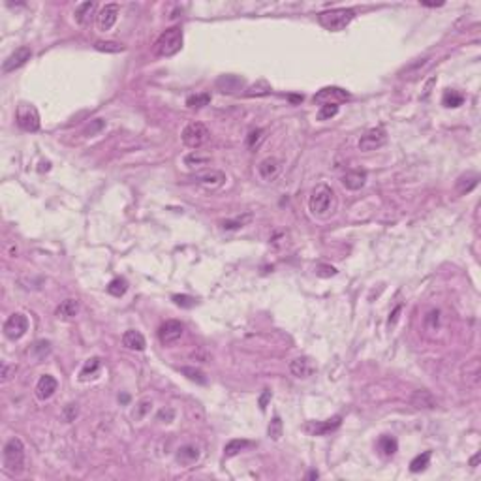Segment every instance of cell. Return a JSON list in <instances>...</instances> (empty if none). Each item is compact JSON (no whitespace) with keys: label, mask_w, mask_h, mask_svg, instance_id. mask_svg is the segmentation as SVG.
Returning a JSON list of instances; mask_svg holds the SVG:
<instances>
[{"label":"cell","mask_w":481,"mask_h":481,"mask_svg":"<svg viewBox=\"0 0 481 481\" xmlns=\"http://www.w3.org/2000/svg\"><path fill=\"white\" fill-rule=\"evenodd\" d=\"M185 162H186V166H203V164H207L209 162V158L207 156H198L196 153L194 155H188L185 158Z\"/></svg>","instance_id":"obj_43"},{"label":"cell","mask_w":481,"mask_h":481,"mask_svg":"<svg viewBox=\"0 0 481 481\" xmlns=\"http://www.w3.org/2000/svg\"><path fill=\"white\" fill-rule=\"evenodd\" d=\"M199 457H201V451H199L198 445L186 444V445H183V447L177 449L175 459H177V463L183 464V466H192V464L198 463Z\"/></svg>","instance_id":"obj_18"},{"label":"cell","mask_w":481,"mask_h":481,"mask_svg":"<svg viewBox=\"0 0 481 481\" xmlns=\"http://www.w3.org/2000/svg\"><path fill=\"white\" fill-rule=\"evenodd\" d=\"M56 389H58L56 378H53L51 374H43L36 383V397L40 401H49L56 393Z\"/></svg>","instance_id":"obj_17"},{"label":"cell","mask_w":481,"mask_h":481,"mask_svg":"<svg viewBox=\"0 0 481 481\" xmlns=\"http://www.w3.org/2000/svg\"><path fill=\"white\" fill-rule=\"evenodd\" d=\"M350 98V94L346 93V91H342V88H339V86H325V88H321L320 93L314 96V102H318V104H339V102H342V100H348Z\"/></svg>","instance_id":"obj_14"},{"label":"cell","mask_w":481,"mask_h":481,"mask_svg":"<svg viewBox=\"0 0 481 481\" xmlns=\"http://www.w3.org/2000/svg\"><path fill=\"white\" fill-rule=\"evenodd\" d=\"M463 102L464 96L461 93H457V91H445L444 98H442V104L445 107H459V105H463Z\"/></svg>","instance_id":"obj_34"},{"label":"cell","mask_w":481,"mask_h":481,"mask_svg":"<svg viewBox=\"0 0 481 481\" xmlns=\"http://www.w3.org/2000/svg\"><path fill=\"white\" fill-rule=\"evenodd\" d=\"M118 399H121L123 402H128V395H123V397H118Z\"/></svg>","instance_id":"obj_55"},{"label":"cell","mask_w":481,"mask_h":481,"mask_svg":"<svg viewBox=\"0 0 481 481\" xmlns=\"http://www.w3.org/2000/svg\"><path fill=\"white\" fill-rule=\"evenodd\" d=\"M183 333H185V327H183L181 321L167 320L164 321L160 325V329H158V339H160V342L164 346H171L183 337Z\"/></svg>","instance_id":"obj_9"},{"label":"cell","mask_w":481,"mask_h":481,"mask_svg":"<svg viewBox=\"0 0 481 481\" xmlns=\"http://www.w3.org/2000/svg\"><path fill=\"white\" fill-rule=\"evenodd\" d=\"M250 442L248 440H240V438H235V440H229L228 444H226V447H224V455L226 457H235L239 455L243 449H247V447H250Z\"/></svg>","instance_id":"obj_26"},{"label":"cell","mask_w":481,"mask_h":481,"mask_svg":"<svg viewBox=\"0 0 481 481\" xmlns=\"http://www.w3.org/2000/svg\"><path fill=\"white\" fill-rule=\"evenodd\" d=\"M340 423H342V417H340V415H335V417H331V419H327V421H310V423H307L305 431L309 432V434H312V436H323L327 432L339 429Z\"/></svg>","instance_id":"obj_13"},{"label":"cell","mask_w":481,"mask_h":481,"mask_svg":"<svg viewBox=\"0 0 481 481\" xmlns=\"http://www.w3.org/2000/svg\"><path fill=\"white\" fill-rule=\"evenodd\" d=\"M316 275H318V277H335V275H337V269H335L333 265H323V263H320V265L316 267Z\"/></svg>","instance_id":"obj_44"},{"label":"cell","mask_w":481,"mask_h":481,"mask_svg":"<svg viewBox=\"0 0 481 481\" xmlns=\"http://www.w3.org/2000/svg\"><path fill=\"white\" fill-rule=\"evenodd\" d=\"M367 183V173L365 171H350L342 177V186L348 190H361Z\"/></svg>","instance_id":"obj_21"},{"label":"cell","mask_w":481,"mask_h":481,"mask_svg":"<svg viewBox=\"0 0 481 481\" xmlns=\"http://www.w3.org/2000/svg\"><path fill=\"white\" fill-rule=\"evenodd\" d=\"M151 406H153V402H151V401H141V402H139V406H137V410L134 412V417H136V419H141V417H145V413L151 410Z\"/></svg>","instance_id":"obj_45"},{"label":"cell","mask_w":481,"mask_h":481,"mask_svg":"<svg viewBox=\"0 0 481 481\" xmlns=\"http://www.w3.org/2000/svg\"><path fill=\"white\" fill-rule=\"evenodd\" d=\"M378 447H380V451H382L385 457H391L397 453L399 444H397V440L393 438V436H382V438L378 440Z\"/></svg>","instance_id":"obj_30"},{"label":"cell","mask_w":481,"mask_h":481,"mask_svg":"<svg viewBox=\"0 0 481 481\" xmlns=\"http://www.w3.org/2000/svg\"><path fill=\"white\" fill-rule=\"evenodd\" d=\"M410 402H412L415 408H423V410H432V408L438 406V401H436L434 395H432L431 391H427V389L415 391L412 395V399H410Z\"/></svg>","instance_id":"obj_20"},{"label":"cell","mask_w":481,"mask_h":481,"mask_svg":"<svg viewBox=\"0 0 481 481\" xmlns=\"http://www.w3.org/2000/svg\"><path fill=\"white\" fill-rule=\"evenodd\" d=\"M280 171H282V164H280V160L278 158H275V156H271V158H265V160L259 162L258 166V175L261 181H265V183H271V181H275L280 175Z\"/></svg>","instance_id":"obj_12"},{"label":"cell","mask_w":481,"mask_h":481,"mask_svg":"<svg viewBox=\"0 0 481 481\" xmlns=\"http://www.w3.org/2000/svg\"><path fill=\"white\" fill-rule=\"evenodd\" d=\"M26 331H28V318L21 312L12 314L4 323V335L10 340H19Z\"/></svg>","instance_id":"obj_8"},{"label":"cell","mask_w":481,"mask_h":481,"mask_svg":"<svg viewBox=\"0 0 481 481\" xmlns=\"http://www.w3.org/2000/svg\"><path fill=\"white\" fill-rule=\"evenodd\" d=\"M104 126H105L104 121H102V118H96V121H94V124H93V126H88V130H86L85 134H86V136H94V134H96V132H100V130L104 128Z\"/></svg>","instance_id":"obj_47"},{"label":"cell","mask_w":481,"mask_h":481,"mask_svg":"<svg viewBox=\"0 0 481 481\" xmlns=\"http://www.w3.org/2000/svg\"><path fill=\"white\" fill-rule=\"evenodd\" d=\"M282 419L280 417H275V419L269 423V429H267V434H269V438L273 440H280V436H282Z\"/></svg>","instance_id":"obj_39"},{"label":"cell","mask_w":481,"mask_h":481,"mask_svg":"<svg viewBox=\"0 0 481 481\" xmlns=\"http://www.w3.org/2000/svg\"><path fill=\"white\" fill-rule=\"evenodd\" d=\"M216 86L222 93H235V91L243 88V79L237 77V75H222L220 79L216 81Z\"/></svg>","instance_id":"obj_25"},{"label":"cell","mask_w":481,"mask_h":481,"mask_svg":"<svg viewBox=\"0 0 481 481\" xmlns=\"http://www.w3.org/2000/svg\"><path fill=\"white\" fill-rule=\"evenodd\" d=\"M337 113H339V104H323L318 111V118L327 121V118H333Z\"/></svg>","instance_id":"obj_38"},{"label":"cell","mask_w":481,"mask_h":481,"mask_svg":"<svg viewBox=\"0 0 481 481\" xmlns=\"http://www.w3.org/2000/svg\"><path fill=\"white\" fill-rule=\"evenodd\" d=\"M477 181H479L477 175H472V177H461V179L457 181V190H459V194H466V192H470L472 188H475V186H477Z\"/></svg>","instance_id":"obj_35"},{"label":"cell","mask_w":481,"mask_h":481,"mask_svg":"<svg viewBox=\"0 0 481 481\" xmlns=\"http://www.w3.org/2000/svg\"><path fill=\"white\" fill-rule=\"evenodd\" d=\"M477 461H479V455L472 457V461H470V464H472V466H477Z\"/></svg>","instance_id":"obj_53"},{"label":"cell","mask_w":481,"mask_h":481,"mask_svg":"<svg viewBox=\"0 0 481 481\" xmlns=\"http://www.w3.org/2000/svg\"><path fill=\"white\" fill-rule=\"evenodd\" d=\"M118 13H121L118 4H105V6L100 10L98 15H96V25H98L100 31L102 32L111 31L113 26H115V23H117Z\"/></svg>","instance_id":"obj_10"},{"label":"cell","mask_w":481,"mask_h":481,"mask_svg":"<svg viewBox=\"0 0 481 481\" xmlns=\"http://www.w3.org/2000/svg\"><path fill=\"white\" fill-rule=\"evenodd\" d=\"M429 461H431V451H423L421 455H417L415 459H413L412 463H410V470H412L413 474H417V472H423V470L429 466Z\"/></svg>","instance_id":"obj_32"},{"label":"cell","mask_w":481,"mask_h":481,"mask_svg":"<svg viewBox=\"0 0 481 481\" xmlns=\"http://www.w3.org/2000/svg\"><path fill=\"white\" fill-rule=\"evenodd\" d=\"M19 128L25 132H38L40 130V113L32 104H19L15 113Z\"/></svg>","instance_id":"obj_6"},{"label":"cell","mask_w":481,"mask_h":481,"mask_svg":"<svg viewBox=\"0 0 481 481\" xmlns=\"http://www.w3.org/2000/svg\"><path fill=\"white\" fill-rule=\"evenodd\" d=\"M438 325H440V312L438 310H431L425 318V327L427 329H431V331H436Z\"/></svg>","instance_id":"obj_41"},{"label":"cell","mask_w":481,"mask_h":481,"mask_svg":"<svg viewBox=\"0 0 481 481\" xmlns=\"http://www.w3.org/2000/svg\"><path fill=\"white\" fill-rule=\"evenodd\" d=\"M194 183H198L205 188H220L226 183V175L222 171L209 169V171H201L198 175H194Z\"/></svg>","instance_id":"obj_16"},{"label":"cell","mask_w":481,"mask_h":481,"mask_svg":"<svg viewBox=\"0 0 481 481\" xmlns=\"http://www.w3.org/2000/svg\"><path fill=\"white\" fill-rule=\"evenodd\" d=\"M173 417H175V412L171 408H164V410L158 412V421H162V423H171Z\"/></svg>","instance_id":"obj_46"},{"label":"cell","mask_w":481,"mask_h":481,"mask_svg":"<svg viewBox=\"0 0 481 481\" xmlns=\"http://www.w3.org/2000/svg\"><path fill=\"white\" fill-rule=\"evenodd\" d=\"M12 370H15V367H8L6 363H2V382H8L10 380V374H12Z\"/></svg>","instance_id":"obj_50"},{"label":"cell","mask_w":481,"mask_h":481,"mask_svg":"<svg viewBox=\"0 0 481 481\" xmlns=\"http://www.w3.org/2000/svg\"><path fill=\"white\" fill-rule=\"evenodd\" d=\"M309 479H318V472H310Z\"/></svg>","instance_id":"obj_54"},{"label":"cell","mask_w":481,"mask_h":481,"mask_svg":"<svg viewBox=\"0 0 481 481\" xmlns=\"http://www.w3.org/2000/svg\"><path fill=\"white\" fill-rule=\"evenodd\" d=\"M290 372L299 380H307L316 372V365L310 357H295L290 363Z\"/></svg>","instance_id":"obj_15"},{"label":"cell","mask_w":481,"mask_h":481,"mask_svg":"<svg viewBox=\"0 0 481 481\" xmlns=\"http://www.w3.org/2000/svg\"><path fill=\"white\" fill-rule=\"evenodd\" d=\"M31 56H32L31 47H19V49L13 51L12 55H10L6 61H4V64H2V72H4V74L15 72L17 68L25 66L26 62L31 61Z\"/></svg>","instance_id":"obj_11"},{"label":"cell","mask_w":481,"mask_h":481,"mask_svg":"<svg viewBox=\"0 0 481 481\" xmlns=\"http://www.w3.org/2000/svg\"><path fill=\"white\" fill-rule=\"evenodd\" d=\"M401 310H402V307H397L395 312H393V314H391V318H389V325H393V323H395L397 318H399V314H401Z\"/></svg>","instance_id":"obj_51"},{"label":"cell","mask_w":481,"mask_h":481,"mask_svg":"<svg viewBox=\"0 0 481 481\" xmlns=\"http://www.w3.org/2000/svg\"><path fill=\"white\" fill-rule=\"evenodd\" d=\"M94 10H96V4H94V2H83V4H79L74 12L75 23H77V25H86V23L91 21V17H93Z\"/></svg>","instance_id":"obj_24"},{"label":"cell","mask_w":481,"mask_h":481,"mask_svg":"<svg viewBox=\"0 0 481 481\" xmlns=\"http://www.w3.org/2000/svg\"><path fill=\"white\" fill-rule=\"evenodd\" d=\"M181 372H183V374H185L188 380L199 383V385H205V383H207V376H205L203 370L194 369V367H183V369H181Z\"/></svg>","instance_id":"obj_31"},{"label":"cell","mask_w":481,"mask_h":481,"mask_svg":"<svg viewBox=\"0 0 481 481\" xmlns=\"http://www.w3.org/2000/svg\"><path fill=\"white\" fill-rule=\"evenodd\" d=\"M271 91L273 88L267 81H258L247 88V96H267V94H271Z\"/></svg>","instance_id":"obj_33"},{"label":"cell","mask_w":481,"mask_h":481,"mask_svg":"<svg viewBox=\"0 0 481 481\" xmlns=\"http://www.w3.org/2000/svg\"><path fill=\"white\" fill-rule=\"evenodd\" d=\"M64 415H66L68 421H74L75 415H77V406H75V404H68V406L64 408Z\"/></svg>","instance_id":"obj_48"},{"label":"cell","mask_w":481,"mask_h":481,"mask_svg":"<svg viewBox=\"0 0 481 481\" xmlns=\"http://www.w3.org/2000/svg\"><path fill=\"white\" fill-rule=\"evenodd\" d=\"M126 290H128V282H126V278H113L111 282H109V286H107V293L113 297H123L124 293H126Z\"/></svg>","instance_id":"obj_29"},{"label":"cell","mask_w":481,"mask_h":481,"mask_svg":"<svg viewBox=\"0 0 481 481\" xmlns=\"http://www.w3.org/2000/svg\"><path fill=\"white\" fill-rule=\"evenodd\" d=\"M173 301H175V305L181 307V309H192V307L196 305V299L190 295H173Z\"/></svg>","instance_id":"obj_42"},{"label":"cell","mask_w":481,"mask_h":481,"mask_svg":"<svg viewBox=\"0 0 481 481\" xmlns=\"http://www.w3.org/2000/svg\"><path fill=\"white\" fill-rule=\"evenodd\" d=\"M387 143V132L378 126V128H370L369 132H365L361 139H359V148L363 153H370V151H376V148L383 147Z\"/></svg>","instance_id":"obj_7"},{"label":"cell","mask_w":481,"mask_h":481,"mask_svg":"<svg viewBox=\"0 0 481 481\" xmlns=\"http://www.w3.org/2000/svg\"><path fill=\"white\" fill-rule=\"evenodd\" d=\"M269 401H271V391H269V389H265V391L261 393V397H259V408H261V410H265L267 402H269Z\"/></svg>","instance_id":"obj_49"},{"label":"cell","mask_w":481,"mask_h":481,"mask_svg":"<svg viewBox=\"0 0 481 481\" xmlns=\"http://www.w3.org/2000/svg\"><path fill=\"white\" fill-rule=\"evenodd\" d=\"M211 102V94L209 93H199V94H192L186 98V105L190 109H201L205 105H209Z\"/></svg>","instance_id":"obj_28"},{"label":"cell","mask_w":481,"mask_h":481,"mask_svg":"<svg viewBox=\"0 0 481 481\" xmlns=\"http://www.w3.org/2000/svg\"><path fill=\"white\" fill-rule=\"evenodd\" d=\"M209 128L203 123H188L181 134V139L188 148H199L209 141Z\"/></svg>","instance_id":"obj_5"},{"label":"cell","mask_w":481,"mask_h":481,"mask_svg":"<svg viewBox=\"0 0 481 481\" xmlns=\"http://www.w3.org/2000/svg\"><path fill=\"white\" fill-rule=\"evenodd\" d=\"M353 17H355V12L352 8H335V10H329V12L318 13V23L325 31L340 32L352 23Z\"/></svg>","instance_id":"obj_3"},{"label":"cell","mask_w":481,"mask_h":481,"mask_svg":"<svg viewBox=\"0 0 481 481\" xmlns=\"http://www.w3.org/2000/svg\"><path fill=\"white\" fill-rule=\"evenodd\" d=\"M49 352H51V344L47 340H38L36 344L32 346V355L36 359H43Z\"/></svg>","instance_id":"obj_37"},{"label":"cell","mask_w":481,"mask_h":481,"mask_svg":"<svg viewBox=\"0 0 481 481\" xmlns=\"http://www.w3.org/2000/svg\"><path fill=\"white\" fill-rule=\"evenodd\" d=\"M181 47H183V31H181V26H171L162 32L155 42V55L173 56L179 53Z\"/></svg>","instance_id":"obj_4"},{"label":"cell","mask_w":481,"mask_h":481,"mask_svg":"<svg viewBox=\"0 0 481 481\" xmlns=\"http://www.w3.org/2000/svg\"><path fill=\"white\" fill-rule=\"evenodd\" d=\"M444 2H423V6H431V8H436V6H442Z\"/></svg>","instance_id":"obj_52"},{"label":"cell","mask_w":481,"mask_h":481,"mask_svg":"<svg viewBox=\"0 0 481 481\" xmlns=\"http://www.w3.org/2000/svg\"><path fill=\"white\" fill-rule=\"evenodd\" d=\"M94 49L102 51V53H121V51H124V45L118 42H96Z\"/></svg>","instance_id":"obj_36"},{"label":"cell","mask_w":481,"mask_h":481,"mask_svg":"<svg viewBox=\"0 0 481 481\" xmlns=\"http://www.w3.org/2000/svg\"><path fill=\"white\" fill-rule=\"evenodd\" d=\"M2 457H4V468L6 472H10L12 475H21L25 472V444L19 438H10L4 445V451H2Z\"/></svg>","instance_id":"obj_2"},{"label":"cell","mask_w":481,"mask_h":481,"mask_svg":"<svg viewBox=\"0 0 481 481\" xmlns=\"http://www.w3.org/2000/svg\"><path fill=\"white\" fill-rule=\"evenodd\" d=\"M263 137H265V130H252L250 134H248L247 137V145L250 148H256L259 145V143L263 141Z\"/></svg>","instance_id":"obj_40"},{"label":"cell","mask_w":481,"mask_h":481,"mask_svg":"<svg viewBox=\"0 0 481 481\" xmlns=\"http://www.w3.org/2000/svg\"><path fill=\"white\" fill-rule=\"evenodd\" d=\"M100 369H102V359L100 357H91L86 359L83 369L79 372V380L81 382H86V380H93V378L98 376Z\"/></svg>","instance_id":"obj_23"},{"label":"cell","mask_w":481,"mask_h":481,"mask_svg":"<svg viewBox=\"0 0 481 481\" xmlns=\"http://www.w3.org/2000/svg\"><path fill=\"white\" fill-rule=\"evenodd\" d=\"M123 344H124V348H128V350L143 352V350L147 348V340H145V337H143L139 331L130 329V331H126V333L123 335Z\"/></svg>","instance_id":"obj_19"},{"label":"cell","mask_w":481,"mask_h":481,"mask_svg":"<svg viewBox=\"0 0 481 481\" xmlns=\"http://www.w3.org/2000/svg\"><path fill=\"white\" fill-rule=\"evenodd\" d=\"M335 207H337V198H335V192L329 185H318L312 190L309 198V211L314 216H329L335 213Z\"/></svg>","instance_id":"obj_1"},{"label":"cell","mask_w":481,"mask_h":481,"mask_svg":"<svg viewBox=\"0 0 481 481\" xmlns=\"http://www.w3.org/2000/svg\"><path fill=\"white\" fill-rule=\"evenodd\" d=\"M250 220H252V215H250V213H247V215H243V216H237V218H229V220H224L222 222V229H226V231L240 229V228H245Z\"/></svg>","instance_id":"obj_27"},{"label":"cell","mask_w":481,"mask_h":481,"mask_svg":"<svg viewBox=\"0 0 481 481\" xmlns=\"http://www.w3.org/2000/svg\"><path fill=\"white\" fill-rule=\"evenodd\" d=\"M79 301L77 299H66L62 301L58 307H56V316L58 318H64V320H72L79 314Z\"/></svg>","instance_id":"obj_22"}]
</instances>
